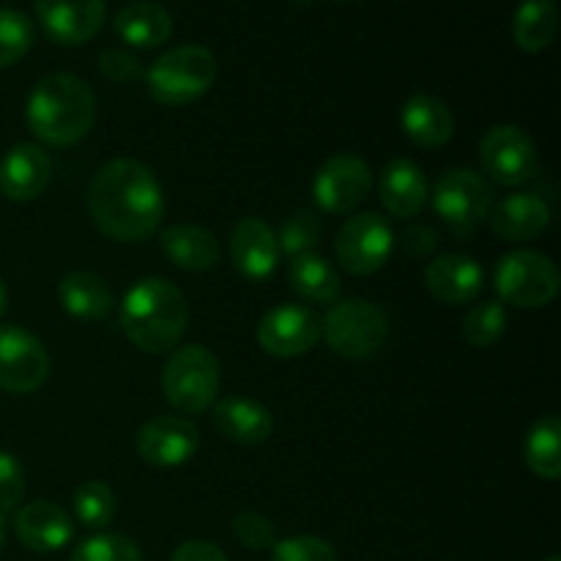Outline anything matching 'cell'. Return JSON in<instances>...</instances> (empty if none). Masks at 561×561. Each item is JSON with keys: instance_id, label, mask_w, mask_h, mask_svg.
Listing matches in <instances>:
<instances>
[{"instance_id": "obj_1", "label": "cell", "mask_w": 561, "mask_h": 561, "mask_svg": "<svg viewBox=\"0 0 561 561\" xmlns=\"http://www.w3.org/2000/svg\"><path fill=\"white\" fill-rule=\"evenodd\" d=\"M88 211L110 239L142 241L162 225V184L148 164L137 159H113L91 179Z\"/></svg>"}, {"instance_id": "obj_2", "label": "cell", "mask_w": 561, "mask_h": 561, "mask_svg": "<svg viewBox=\"0 0 561 561\" xmlns=\"http://www.w3.org/2000/svg\"><path fill=\"white\" fill-rule=\"evenodd\" d=\"M190 323V305L173 283L142 277L121 301V329L146 354H170L179 348Z\"/></svg>"}, {"instance_id": "obj_3", "label": "cell", "mask_w": 561, "mask_h": 561, "mask_svg": "<svg viewBox=\"0 0 561 561\" xmlns=\"http://www.w3.org/2000/svg\"><path fill=\"white\" fill-rule=\"evenodd\" d=\"M27 126L47 146H75L96 124V93L80 77L55 71L27 96Z\"/></svg>"}, {"instance_id": "obj_4", "label": "cell", "mask_w": 561, "mask_h": 561, "mask_svg": "<svg viewBox=\"0 0 561 561\" xmlns=\"http://www.w3.org/2000/svg\"><path fill=\"white\" fill-rule=\"evenodd\" d=\"M214 80H217V58L203 44H181L159 55L146 71L151 96L168 107L195 102L214 85Z\"/></svg>"}, {"instance_id": "obj_5", "label": "cell", "mask_w": 561, "mask_h": 561, "mask_svg": "<svg viewBox=\"0 0 561 561\" xmlns=\"http://www.w3.org/2000/svg\"><path fill=\"white\" fill-rule=\"evenodd\" d=\"M219 359L203 345L190 343L170 351L168 365L162 370V392L168 403L181 414H203L217 400Z\"/></svg>"}, {"instance_id": "obj_6", "label": "cell", "mask_w": 561, "mask_h": 561, "mask_svg": "<svg viewBox=\"0 0 561 561\" xmlns=\"http://www.w3.org/2000/svg\"><path fill=\"white\" fill-rule=\"evenodd\" d=\"M329 348L345 359H367L389 337V318L378 305L365 299H343L329 305L321 318Z\"/></svg>"}, {"instance_id": "obj_7", "label": "cell", "mask_w": 561, "mask_h": 561, "mask_svg": "<svg viewBox=\"0 0 561 561\" xmlns=\"http://www.w3.org/2000/svg\"><path fill=\"white\" fill-rule=\"evenodd\" d=\"M493 285L504 305L537 310L557 299L559 268L546 252L515 250L496 263Z\"/></svg>"}, {"instance_id": "obj_8", "label": "cell", "mask_w": 561, "mask_h": 561, "mask_svg": "<svg viewBox=\"0 0 561 561\" xmlns=\"http://www.w3.org/2000/svg\"><path fill=\"white\" fill-rule=\"evenodd\" d=\"M493 190L480 173L469 168L447 170L433 186V208L458 239H469L488 219Z\"/></svg>"}, {"instance_id": "obj_9", "label": "cell", "mask_w": 561, "mask_h": 561, "mask_svg": "<svg viewBox=\"0 0 561 561\" xmlns=\"http://www.w3.org/2000/svg\"><path fill=\"white\" fill-rule=\"evenodd\" d=\"M394 250V230L381 214H354L343 222L334 239V255L345 272L365 277L376 274Z\"/></svg>"}, {"instance_id": "obj_10", "label": "cell", "mask_w": 561, "mask_h": 561, "mask_svg": "<svg viewBox=\"0 0 561 561\" xmlns=\"http://www.w3.org/2000/svg\"><path fill=\"white\" fill-rule=\"evenodd\" d=\"M480 162L499 186H520L537 175V148L520 126L502 124L488 129L480 146Z\"/></svg>"}, {"instance_id": "obj_11", "label": "cell", "mask_w": 561, "mask_h": 561, "mask_svg": "<svg viewBox=\"0 0 561 561\" xmlns=\"http://www.w3.org/2000/svg\"><path fill=\"white\" fill-rule=\"evenodd\" d=\"M323 334V321L312 307L285 305L272 307L257 323V343L268 356L294 359L316 348Z\"/></svg>"}, {"instance_id": "obj_12", "label": "cell", "mask_w": 561, "mask_h": 561, "mask_svg": "<svg viewBox=\"0 0 561 561\" xmlns=\"http://www.w3.org/2000/svg\"><path fill=\"white\" fill-rule=\"evenodd\" d=\"M373 184L370 164L356 153H334L318 168L312 197L327 214H351L367 197Z\"/></svg>"}, {"instance_id": "obj_13", "label": "cell", "mask_w": 561, "mask_h": 561, "mask_svg": "<svg viewBox=\"0 0 561 561\" xmlns=\"http://www.w3.org/2000/svg\"><path fill=\"white\" fill-rule=\"evenodd\" d=\"M47 376L49 356L42 340L22 327H0V389L36 392Z\"/></svg>"}, {"instance_id": "obj_14", "label": "cell", "mask_w": 561, "mask_h": 561, "mask_svg": "<svg viewBox=\"0 0 561 561\" xmlns=\"http://www.w3.org/2000/svg\"><path fill=\"white\" fill-rule=\"evenodd\" d=\"M201 431L184 416H153L137 433V455L157 469H175L195 458Z\"/></svg>"}, {"instance_id": "obj_15", "label": "cell", "mask_w": 561, "mask_h": 561, "mask_svg": "<svg viewBox=\"0 0 561 561\" xmlns=\"http://www.w3.org/2000/svg\"><path fill=\"white\" fill-rule=\"evenodd\" d=\"M47 36L58 44H85L104 22V0H33Z\"/></svg>"}, {"instance_id": "obj_16", "label": "cell", "mask_w": 561, "mask_h": 561, "mask_svg": "<svg viewBox=\"0 0 561 561\" xmlns=\"http://www.w3.org/2000/svg\"><path fill=\"white\" fill-rule=\"evenodd\" d=\"M53 179V159L36 142H16L0 159V192L14 203L36 201Z\"/></svg>"}, {"instance_id": "obj_17", "label": "cell", "mask_w": 561, "mask_h": 561, "mask_svg": "<svg viewBox=\"0 0 561 561\" xmlns=\"http://www.w3.org/2000/svg\"><path fill=\"white\" fill-rule=\"evenodd\" d=\"M488 225L504 241H531L540 239L551 225V208L546 197L537 192H515L493 201L488 211Z\"/></svg>"}, {"instance_id": "obj_18", "label": "cell", "mask_w": 561, "mask_h": 561, "mask_svg": "<svg viewBox=\"0 0 561 561\" xmlns=\"http://www.w3.org/2000/svg\"><path fill=\"white\" fill-rule=\"evenodd\" d=\"M277 233L263 219L244 217L230 230V261L247 279H266L277 268Z\"/></svg>"}, {"instance_id": "obj_19", "label": "cell", "mask_w": 561, "mask_h": 561, "mask_svg": "<svg viewBox=\"0 0 561 561\" xmlns=\"http://www.w3.org/2000/svg\"><path fill=\"white\" fill-rule=\"evenodd\" d=\"M14 531L27 551L53 553L69 546L75 537V520L53 502H31L16 513Z\"/></svg>"}, {"instance_id": "obj_20", "label": "cell", "mask_w": 561, "mask_h": 561, "mask_svg": "<svg viewBox=\"0 0 561 561\" xmlns=\"http://www.w3.org/2000/svg\"><path fill=\"white\" fill-rule=\"evenodd\" d=\"M425 285L442 305H469L482 294L485 272L469 255H442L427 263Z\"/></svg>"}, {"instance_id": "obj_21", "label": "cell", "mask_w": 561, "mask_h": 561, "mask_svg": "<svg viewBox=\"0 0 561 561\" xmlns=\"http://www.w3.org/2000/svg\"><path fill=\"white\" fill-rule=\"evenodd\" d=\"M427 175L411 159H392L383 164L381 179H378V195L383 208L398 219H411L425 208L427 203Z\"/></svg>"}, {"instance_id": "obj_22", "label": "cell", "mask_w": 561, "mask_h": 561, "mask_svg": "<svg viewBox=\"0 0 561 561\" xmlns=\"http://www.w3.org/2000/svg\"><path fill=\"white\" fill-rule=\"evenodd\" d=\"M400 124L416 146L425 148L447 146L455 135L453 110L433 93H414L405 99L403 110H400Z\"/></svg>"}, {"instance_id": "obj_23", "label": "cell", "mask_w": 561, "mask_h": 561, "mask_svg": "<svg viewBox=\"0 0 561 561\" xmlns=\"http://www.w3.org/2000/svg\"><path fill=\"white\" fill-rule=\"evenodd\" d=\"M214 425L225 438L244 447L263 444L274 431L272 411L252 398H225L214 405Z\"/></svg>"}, {"instance_id": "obj_24", "label": "cell", "mask_w": 561, "mask_h": 561, "mask_svg": "<svg viewBox=\"0 0 561 561\" xmlns=\"http://www.w3.org/2000/svg\"><path fill=\"white\" fill-rule=\"evenodd\" d=\"M113 25L115 33L126 44H131V47L153 49L170 38V33H173V16L168 14V9L162 3H153V0H131V3L121 5Z\"/></svg>"}, {"instance_id": "obj_25", "label": "cell", "mask_w": 561, "mask_h": 561, "mask_svg": "<svg viewBox=\"0 0 561 561\" xmlns=\"http://www.w3.org/2000/svg\"><path fill=\"white\" fill-rule=\"evenodd\" d=\"M164 255L184 272H208L219 263V244L201 225H170L159 236Z\"/></svg>"}, {"instance_id": "obj_26", "label": "cell", "mask_w": 561, "mask_h": 561, "mask_svg": "<svg viewBox=\"0 0 561 561\" xmlns=\"http://www.w3.org/2000/svg\"><path fill=\"white\" fill-rule=\"evenodd\" d=\"M58 299L77 321H99L113 310V290L93 272L66 274L58 285Z\"/></svg>"}, {"instance_id": "obj_27", "label": "cell", "mask_w": 561, "mask_h": 561, "mask_svg": "<svg viewBox=\"0 0 561 561\" xmlns=\"http://www.w3.org/2000/svg\"><path fill=\"white\" fill-rule=\"evenodd\" d=\"M290 288L307 301L316 305H334L340 301V274L329 261H323L316 252L290 257L288 266Z\"/></svg>"}, {"instance_id": "obj_28", "label": "cell", "mask_w": 561, "mask_h": 561, "mask_svg": "<svg viewBox=\"0 0 561 561\" xmlns=\"http://www.w3.org/2000/svg\"><path fill=\"white\" fill-rule=\"evenodd\" d=\"M557 0H524L513 16V38L526 53H542L557 38Z\"/></svg>"}, {"instance_id": "obj_29", "label": "cell", "mask_w": 561, "mask_h": 561, "mask_svg": "<svg viewBox=\"0 0 561 561\" xmlns=\"http://www.w3.org/2000/svg\"><path fill=\"white\" fill-rule=\"evenodd\" d=\"M526 466L542 480H559L561 474V422L557 414H548L531 425L524 444Z\"/></svg>"}, {"instance_id": "obj_30", "label": "cell", "mask_w": 561, "mask_h": 561, "mask_svg": "<svg viewBox=\"0 0 561 561\" xmlns=\"http://www.w3.org/2000/svg\"><path fill=\"white\" fill-rule=\"evenodd\" d=\"M75 518L91 531H104L115 518V496L104 482L88 480L75 491Z\"/></svg>"}, {"instance_id": "obj_31", "label": "cell", "mask_w": 561, "mask_h": 561, "mask_svg": "<svg viewBox=\"0 0 561 561\" xmlns=\"http://www.w3.org/2000/svg\"><path fill=\"white\" fill-rule=\"evenodd\" d=\"M507 310L502 301H480L471 307L463 318V340L474 348H488V345L499 343L507 332Z\"/></svg>"}, {"instance_id": "obj_32", "label": "cell", "mask_w": 561, "mask_h": 561, "mask_svg": "<svg viewBox=\"0 0 561 561\" xmlns=\"http://www.w3.org/2000/svg\"><path fill=\"white\" fill-rule=\"evenodd\" d=\"M33 44V25L22 11L0 9V69L25 58Z\"/></svg>"}, {"instance_id": "obj_33", "label": "cell", "mask_w": 561, "mask_h": 561, "mask_svg": "<svg viewBox=\"0 0 561 561\" xmlns=\"http://www.w3.org/2000/svg\"><path fill=\"white\" fill-rule=\"evenodd\" d=\"M71 561H142V553L129 537L99 531L75 548Z\"/></svg>"}, {"instance_id": "obj_34", "label": "cell", "mask_w": 561, "mask_h": 561, "mask_svg": "<svg viewBox=\"0 0 561 561\" xmlns=\"http://www.w3.org/2000/svg\"><path fill=\"white\" fill-rule=\"evenodd\" d=\"M318 241H321V219L312 211L290 214L277 236V247L290 257L305 255V252H310Z\"/></svg>"}, {"instance_id": "obj_35", "label": "cell", "mask_w": 561, "mask_h": 561, "mask_svg": "<svg viewBox=\"0 0 561 561\" xmlns=\"http://www.w3.org/2000/svg\"><path fill=\"white\" fill-rule=\"evenodd\" d=\"M233 535L239 537V542L250 551H272V546L277 542V529H274L272 518L257 510H241L233 518Z\"/></svg>"}, {"instance_id": "obj_36", "label": "cell", "mask_w": 561, "mask_h": 561, "mask_svg": "<svg viewBox=\"0 0 561 561\" xmlns=\"http://www.w3.org/2000/svg\"><path fill=\"white\" fill-rule=\"evenodd\" d=\"M272 561H337V551L321 537H288L272 546Z\"/></svg>"}, {"instance_id": "obj_37", "label": "cell", "mask_w": 561, "mask_h": 561, "mask_svg": "<svg viewBox=\"0 0 561 561\" xmlns=\"http://www.w3.org/2000/svg\"><path fill=\"white\" fill-rule=\"evenodd\" d=\"M25 496V471L11 453L0 449V515L20 507Z\"/></svg>"}, {"instance_id": "obj_38", "label": "cell", "mask_w": 561, "mask_h": 561, "mask_svg": "<svg viewBox=\"0 0 561 561\" xmlns=\"http://www.w3.org/2000/svg\"><path fill=\"white\" fill-rule=\"evenodd\" d=\"M99 71L113 82H131L142 75V66L140 60L131 53H126V49L107 47L99 55Z\"/></svg>"}, {"instance_id": "obj_39", "label": "cell", "mask_w": 561, "mask_h": 561, "mask_svg": "<svg viewBox=\"0 0 561 561\" xmlns=\"http://www.w3.org/2000/svg\"><path fill=\"white\" fill-rule=\"evenodd\" d=\"M394 244L400 247L403 255L427 257L431 252L438 250V230L431 228V225H409L400 233V239H394Z\"/></svg>"}, {"instance_id": "obj_40", "label": "cell", "mask_w": 561, "mask_h": 561, "mask_svg": "<svg viewBox=\"0 0 561 561\" xmlns=\"http://www.w3.org/2000/svg\"><path fill=\"white\" fill-rule=\"evenodd\" d=\"M170 561H228V557H225L222 548L214 546V542L190 540L184 542V546L175 548L173 559Z\"/></svg>"}, {"instance_id": "obj_41", "label": "cell", "mask_w": 561, "mask_h": 561, "mask_svg": "<svg viewBox=\"0 0 561 561\" xmlns=\"http://www.w3.org/2000/svg\"><path fill=\"white\" fill-rule=\"evenodd\" d=\"M5 307H9V288H5V283L0 279V316L5 312Z\"/></svg>"}, {"instance_id": "obj_42", "label": "cell", "mask_w": 561, "mask_h": 561, "mask_svg": "<svg viewBox=\"0 0 561 561\" xmlns=\"http://www.w3.org/2000/svg\"><path fill=\"white\" fill-rule=\"evenodd\" d=\"M3 542H5V520L0 515V551H3Z\"/></svg>"}, {"instance_id": "obj_43", "label": "cell", "mask_w": 561, "mask_h": 561, "mask_svg": "<svg viewBox=\"0 0 561 561\" xmlns=\"http://www.w3.org/2000/svg\"><path fill=\"white\" fill-rule=\"evenodd\" d=\"M546 561H561V559H559V557H548Z\"/></svg>"}]
</instances>
